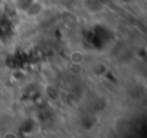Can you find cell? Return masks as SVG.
I'll return each instance as SVG.
<instances>
[{
    "label": "cell",
    "instance_id": "1",
    "mask_svg": "<svg viewBox=\"0 0 147 138\" xmlns=\"http://www.w3.org/2000/svg\"><path fill=\"white\" fill-rule=\"evenodd\" d=\"M0 3H2V0H0Z\"/></svg>",
    "mask_w": 147,
    "mask_h": 138
}]
</instances>
